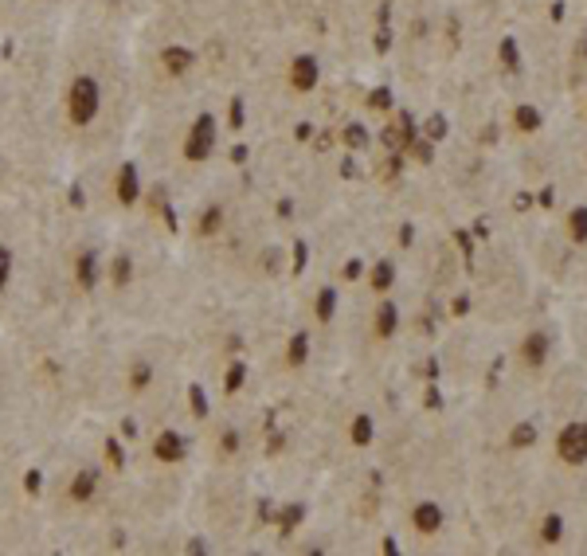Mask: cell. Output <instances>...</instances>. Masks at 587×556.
Listing matches in <instances>:
<instances>
[{"label": "cell", "mask_w": 587, "mask_h": 556, "mask_svg": "<svg viewBox=\"0 0 587 556\" xmlns=\"http://www.w3.org/2000/svg\"><path fill=\"white\" fill-rule=\"evenodd\" d=\"M368 435H372V419H368V415H360L357 424H352V439H357V447H364Z\"/></svg>", "instance_id": "30bf717a"}, {"label": "cell", "mask_w": 587, "mask_h": 556, "mask_svg": "<svg viewBox=\"0 0 587 556\" xmlns=\"http://www.w3.org/2000/svg\"><path fill=\"white\" fill-rule=\"evenodd\" d=\"M306 361V337H294V345H290V364H301Z\"/></svg>", "instance_id": "e0dca14e"}, {"label": "cell", "mask_w": 587, "mask_h": 556, "mask_svg": "<svg viewBox=\"0 0 587 556\" xmlns=\"http://www.w3.org/2000/svg\"><path fill=\"white\" fill-rule=\"evenodd\" d=\"M388 278H392V266H380V270H376V275H372V282H376V286H380V290H388Z\"/></svg>", "instance_id": "d6986e66"}, {"label": "cell", "mask_w": 587, "mask_h": 556, "mask_svg": "<svg viewBox=\"0 0 587 556\" xmlns=\"http://www.w3.org/2000/svg\"><path fill=\"white\" fill-rule=\"evenodd\" d=\"M392 329H396V310H392V306H384V310H380V337H388Z\"/></svg>", "instance_id": "7c38bea8"}, {"label": "cell", "mask_w": 587, "mask_h": 556, "mask_svg": "<svg viewBox=\"0 0 587 556\" xmlns=\"http://www.w3.org/2000/svg\"><path fill=\"white\" fill-rule=\"evenodd\" d=\"M560 529H564V521L552 513V517L544 521V541H560Z\"/></svg>", "instance_id": "5bb4252c"}, {"label": "cell", "mask_w": 587, "mask_h": 556, "mask_svg": "<svg viewBox=\"0 0 587 556\" xmlns=\"http://www.w3.org/2000/svg\"><path fill=\"white\" fill-rule=\"evenodd\" d=\"M572 235L575 239H587V212H575L572 216Z\"/></svg>", "instance_id": "2e32d148"}, {"label": "cell", "mask_w": 587, "mask_h": 556, "mask_svg": "<svg viewBox=\"0 0 587 556\" xmlns=\"http://www.w3.org/2000/svg\"><path fill=\"white\" fill-rule=\"evenodd\" d=\"M153 455L157 459H165V462H177V459H184V443H180L177 431H165V435L153 443Z\"/></svg>", "instance_id": "5b68a950"}, {"label": "cell", "mask_w": 587, "mask_h": 556, "mask_svg": "<svg viewBox=\"0 0 587 556\" xmlns=\"http://www.w3.org/2000/svg\"><path fill=\"white\" fill-rule=\"evenodd\" d=\"M560 455L568 462H584L587 459V427H568V431H560Z\"/></svg>", "instance_id": "3957f363"}, {"label": "cell", "mask_w": 587, "mask_h": 556, "mask_svg": "<svg viewBox=\"0 0 587 556\" xmlns=\"http://www.w3.org/2000/svg\"><path fill=\"white\" fill-rule=\"evenodd\" d=\"M67 114H71L74 126H86V121H94L98 114V83L90 75H79L67 90Z\"/></svg>", "instance_id": "6da1fadb"}, {"label": "cell", "mask_w": 587, "mask_h": 556, "mask_svg": "<svg viewBox=\"0 0 587 556\" xmlns=\"http://www.w3.org/2000/svg\"><path fill=\"white\" fill-rule=\"evenodd\" d=\"M415 525H419L423 533H435L439 525H443V513H439V506H431V502H423V506L415 509Z\"/></svg>", "instance_id": "8992f818"}, {"label": "cell", "mask_w": 587, "mask_h": 556, "mask_svg": "<svg viewBox=\"0 0 587 556\" xmlns=\"http://www.w3.org/2000/svg\"><path fill=\"white\" fill-rule=\"evenodd\" d=\"M544 345H548V341H544V333H533V337H525V361H528V364H540V361H544Z\"/></svg>", "instance_id": "9c48e42d"}, {"label": "cell", "mask_w": 587, "mask_h": 556, "mask_svg": "<svg viewBox=\"0 0 587 556\" xmlns=\"http://www.w3.org/2000/svg\"><path fill=\"white\" fill-rule=\"evenodd\" d=\"M74 278H79V286H83V290H94L98 278H102V259H98V251H83V255H79Z\"/></svg>", "instance_id": "277c9868"}, {"label": "cell", "mask_w": 587, "mask_h": 556, "mask_svg": "<svg viewBox=\"0 0 587 556\" xmlns=\"http://www.w3.org/2000/svg\"><path fill=\"white\" fill-rule=\"evenodd\" d=\"M94 490H98V474L94 470H79V478H74V486H71V497L74 502H86Z\"/></svg>", "instance_id": "52a82bcc"}, {"label": "cell", "mask_w": 587, "mask_h": 556, "mask_svg": "<svg viewBox=\"0 0 587 556\" xmlns=\"http://www.w3.org/2000/svg\"><path fill=\"white\" fill-rule=\"evenodd\" d=\"M8 275H12V255H8V247H0V290L8 286Z\"/></svg>", "instance_id": "8fae6325"}, {"label": "cell", "mask_w": 587, "mask_h": 556, "mask_svg": "<svg viewBox=\"0 0 587 556\" xmlns=\"http://www.w3.org/2000/svg\"><path fill=\"white\" fill-rule=\"evenodd\" d=\"M317 317H321V321H329V317H333V290L321 294V302H317Z\"/></svg>", "instance_id": "9a60e30c"}, {"label": "cell", "mask_w": 587, "mask_h": 556, "mask_svg": "<svg viewBox=\"0 0 587 556\" xmlns=\"http://www.w3.org/2000/svg\"><path fill=\"white\" fill-rule=\"evenodd\" d=\"M130 270H133V266H130V259L121 255V259H118V266H114V282H118V286H126V282H130Z\"/></svg>", "instance_id": "4fadbf2b"}, {"label": "cell", "mask_w": 587, "mask_h": 556, "mask_svg": "<svg viewBox=\"0 0 587 556\" xmlns=\"http://www.w3.org/2000/svg\"><path fill=\"white\" fill-rule=\"evenodd\" d=\"M212 118H200L196 121V130H192V137L184 141V157L188 161H204L208 157V149H212Z\"/></svg>", "instance_id": "7a4b0ae2"}, {"label": "cell", "mask_w": 587, "mask_h": 556, "mask_svg": "<svg viewBox=\"0 0 587 556\" xmlns=\"http://www.w3.org/2000/svg\"><path fill=\"white\" fill-rule=\"evenodd\" d=\"M149 384V364H137L133 368V388H145Z\"/></svg>", "instance_id": "ac0fdd59"}, {"label": "cell", "mask_w": 587, "mask_h": 556, "mask_svg": "<svg viewBox=\"0 0 587 556\" xmlns=\"http://www.w3.org/2000/svg\"><path fill=\"white\" fill-rule=\"evenodd\" d=\"M118 196H121V204H133V200H137V172H133V165L130 169H121Z\"/></svg>", "instance_id": "ba28073f"}]
</instances>
